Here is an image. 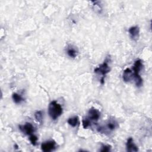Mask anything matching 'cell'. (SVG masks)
I'll list each match as a JSON object with an SVG mask.
<instances>
[{
	"label": "cell",
	"mask_w": 152,
	"mask_h": 152,
	"mask_svg": "<svg viewBox=\"0 0 152 152\" xmlns=\"http://www.w3.org/2000/svg\"><path fill=\"white\" fill-rule=\"evenodd\" d=\"M48 113L53 120H55L62 113V108L56 101H52L49 105Z\"/></svg>",
	"instance_id": "1"
},
{
	"label": "cell",
	"mask_w": 152,
	"mask_h": 152,
	"mask_svg": "<svg viewBox=\"0 0 152 152\" xmlns=\"http://www.w3.org/2000/svg\"><path fill=\"white\" fill-rule=\"evenodd\" d=\"M142 68V64L141 60L138 59L135 61L133 66V71H134L133 76L135 80L136 86L138 87H141L142 84V79L139 74Z\"/></svg>",
	"instance_id": "2"
},
{
	"label": "cell",
	"mask_w": 152,
	"mask_h": 152,
	"mask_svg": "<svg viewBox=\"0 0 152 152\" xmlns=\"http://www.w3.org/2000/svg\"><path fill=\"white\" fill-rule=\"evenodd\" d=\"M110 71V68L108 65L107 62H104L102 64L100 65L98 67L94 69V72L97 74H100L103 75L102 77H104V76Z\"/></svg>",
	"instance_id": "3"
},
{
	"label": "cell",
	"mask_w": 152,
	"mask_h": 152,
	"mask_svg": "<svg viewBox=\"0 0 152 152\" xmlns=\"http://www.w3.org/2000/svg\"><path fill=\"white\" fill-rule=\"evenodd\" d=\"M19 129L21 132H23L24 134L30 135L33 134V133L34 132V127L31 123L27 122L24 125H20L19 126Z\"/></svg>",
	"instance_id": "4"
},
{
	"label": "cell",
	"mask_w": 152,
	"mask_h": 152,
	"mask_svg": "<svg viewBox=\"0 0 152 152\" xmlns=\"http://www.w3.org/2000/svg\"><path fill=\"white\" fill-rule=\"evenodd\" d=\"M100 116V112L94 107H91L88 112V118L90 121H97Z\"/></svg>",
	"instance_id": "5"
},
{
	"label": "cell",
	"mask_w": 152,
	"mask_h": 152,
	"mask_svg": "<svg viewBox=\"0 0 152 152\" xmlns=\"http://www.w3.org/2000/svg\"><path fill=\"white\" fill-rule=\"evenodd\" d=\"M55 142L54 141H48L44 142L41 145L42 150L45 152H49L55 148Z\"/></svg>",
	"instance_id": "6"
},
{
	"label": "cell",
	"mask_w": 152,
	"mask_h": 152,
	"mask_svg": "<svg viewBox=\"0 0 152 152\" xmlns=\"http://www.w3.org/2000/svg\"><path fill=\"white\" fill-rule=\"evenodd\" d=\"M128 31H129L131 37L133 40H136L138 39L140 30H139V28L138 26H134V27H130L128 30Z\"/></svg>",
	"instance_id": "7"
},
{
	"label": "cell",
	"mask_w": 152,
	"mask_h": 152,
	"mask_svg": "<svg viewBox=\"0 0 152 152\" xmlns=\"http://www.w3.org/2000/svg\"><path fill=\"white\" fill-rule=\"evenodd\" d=\"M126 150L128 151H137L138 150V147L134 144V140L131 137L128 139L126 144Z\"/></svg>",
	"instance_id": "8"
},
{
	"label": "cell",
	"mask_w": 152,
	"mask_h": 152,
	"mask_svg": "<svg viewBox=\"0 0 152 152\" xmlns=\"http://www.w3.org/2000/svg\"><path fill=\"white\" fill-rule=\"evenodd\" d=\"M123 80L125 82H129L133 78V72L129 68H126L124 70L122 76Z\"/></svg>",
	"instance_id": "9"
},
{
	"label": "cell",
	"mask_w": 152,
	"mask_h": 152,
	"mask_svg": "<svg viewBox=\"0 0 152 152\" xmlns=\"http://www.w3.org/2000/svg\"><path fill=\"white\" fill-rule=\"evenodd\" d=\"M67 54L71 58H75L77 55V50H76L75 48H74L73 46H68L66 50Z\"/></svg>",
	"instance_id": "10"
},
{
	"label": "cell",
	"mask_w": 152,
	"mask_h": 152,
	"mask_svg": "<svg viewBox=\"0 0 152 152\" xmlns=\"http://www.w3.org/2000/svg\"><path fill=\"white\" fill-rule=\"evenodd\" d=\"M68 123L69 125H71L72 127H75L77 125L78 123V118L77 116L69 118L68 120Z\"/></svg>",
	"instance_id": "11"
},
{
	"label": "cell",
	"mask_w": 152,
	"mask_h": 152,
	"mask_svg": "<svg viewBox=\"0 0 152 152\" xmlns=\"http://www.w3.org/2000/svg\"><path fill=\"white\" fill-rule=\"evenodd\" d=\"M12 98L14 100V102L15 103H20L23 100V97L18 94L17 93H13L12 94Z\"/></svg>",
	"instance_id": "12"
},
{
	"label": "cell",
	"mask_w": 152,
	"mask_h": 152,
	"mask_svg": "<svg viewBox=\"0 0 152 152\" xmlns=\"http://www.w3.org/2000/svg\"><path fill=\"white\" fill-rule=\"evenodd\" d=\"M34 116L37 122L42 123V120H43V113H42V111H40V110L36 111L34 113Z\"/></svg>",
	"instance_id": "13"
},
{
	"label": "cell",
	"mask_w": 152,
	"mask_h": 152,
	"mask_svg": "<svg viewBox=\"0 0 152 152\" xmlns=\"http://www.w3.org/2000/svg\"><path fill=\"white\" fill-rule=\"evenodd\" d=\"M116 123L114 121H111V122H109L107 123V125H106V127L107 128L110 130V131H113L114 130L116 127Z\"/></svg>",
	"instance_id": "14"
},
{
	"label": "cell",
	"mask_w": 152,
	"mask_h": 152,
	"mask_svg": "<svg viewBox=\"0 0 152 152\" xmlns=\"http://www.w3.org/2000/svg\"><path fill=\"white\" fill-rule=\"evenodd\" d=\"M37 139H38V138H37V136H36V135H34V134H31V135H30V137H29L30 141L31 142V143L33 145H36Z\"/></svg>",
	"instance_id": "15"
},
{
	"label": "cell",
	"mask_w": 152,
	"mask_h": 152,
	"mask_svg": "<svg viewBox=\"0 0 152 152\" xmlns=\"http://www.w3.org/2000/svg\"><path fill=\"white\" fill-rule=\"evenodd\" d=\"M82 124H83V128H87L89 126H90V121L87 119V118H86L84 119L82 121Z\"/></svg>",
	"instance_id": "16"
},
{
	"label": "cell",
	"mask_w": 152,
	"mask_h": 152,
	"mask_svg": "<svg viewBox=\"0 0 152 152\" xmlns=\"http://www.w3.org/2000/svg\"><path fill=\"white\" fill-rule=\"evenodd\" d=\"M111 147L110 145H103L102 146V149L100 150V151L102 152H107L109 151L110 150Z\"/></svg>",
	"instance_id": "17"
}]
</instances>
